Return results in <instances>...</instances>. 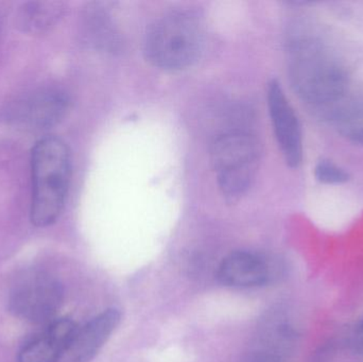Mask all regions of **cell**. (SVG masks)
<instances>
[{
  "label": "cell",
  "instance_id": "5",
  "mask_svg": "<svg viewBox=\"0 0 363 362\" xmlns=\"http://www.w3.org/2000/svg\"><path fill=\"white\" fill-rule=\"evenodd\" d=\"M63 303V288L53 276L40 271L23 274L9 295V310L21 320L50 321Z\"/></svg>",
  "mask_w": 363,
  "mask_h": 362
},
{
  "label": "cell",
  "instance_id": "7",
  "mask_svg": "<svg viewBox=\"0 0 363 362\" xmlns=\"http://www.w3.org/2000/svg\"><path fill=\"white\" fill-rule=\"evenodd\" d=\"M67 108L68 98L63 91L40 89L17 102L12 119L27 129H48L62 120Z\"/></svg>",
  "mask_w": 363,
  "mask_h": 362
},
{
  "label": "cell",
  "instance_id": "2",
  "mask_svg": "<svg viewBox=\"0 0 363 362\" xmlns=\"http://www.w3.org/2000/svg\"><path fill=\"white\" fill-rule=\"evenodd\" d=\"M32 223L45 227L59 218L65 205L72 176L67 145L57 137L36 142L32 150Z\"/></svg>",
  "mask_w": 363,
  "mask_h": 362
},
{
  "label": "cell",
  "instance_id": "8",
  "mask_svg": "<svg viewBox=\"0 0 363 362\" xmlns=\"http://www.w3.org/2000/svg\"><path fill=\"white\" fill-rule=\"evenodd\" d=\"M121 322V314L108 310L77 329L57 362H89L108 341Z\"/></svg>",
  "mask_w": 363,
  "mask_h": 362
},
{
  "label": "cell",
  "instance_id": "3",
  "mask_svg": "<svg viewBox=\"0 0 363 362\" xmlns=\"http://www.w3.org/2000/svg\"><path fill=\"white\" fill-rule=\"evenodd\" d=\"M204 44L202 23L191 13L172 12L155 21L147 32L144 52L155 67L183 70L200 57Z\"/></svg>",
  "mask_w": 363,
  "mask_h": 362
},
{
  "label": "cell",
  "instance_id": "1",
  "mask_svg": "<svg viewBox=\"0 0 363 362\" xmlns=\"http://www.w3.org/2000/svg\"><path fill=\"white\" fill-rule=\"evenodd\" d=\"M288 74L296 95L324 113L349 94V76L330 47L319 38L302 34L289 43Z\"/></svg>",
  "mask_w": 363,
  "mask_h": 362
},
{
  "label": "cell",
  "instance_id": "14",
  "mask_svg": "<svg viewBox=\"0 0 363 362\" xmlns=\"http://www.w3.org/2000/svg\"><path fill=\"white\" fill-rule=\"evenodd\" d=\"M359 333L363 336V319L362 322L359 323Z\"/></svg>",
  "mask_w": 363,
  "mask_h": 362
},
{
  "label": "cell",
  "instance_id": "11",
  "mask_svg": "<svg viewBox=\"0 0 363 362\" xmlns=\"http://www.w3.org/2000/svg\"><path fill=\"white\" fill-rule=\"evenodd\" d=\"M323 115L342 137L363 145V97L347 94Z\"/></svg>",
  "mask_w": 363,
  "mask_h": 362
},
{
  "label": "cell",
  "instance_id": "13",
  "mask_svg": "<svg viewBox=\"0 0 363 362\" xmlns=\"http://www.w3.org/2000/svg\"><path fill=\"white\" fill-rule=\"evenodd\" d=\"M315 176L320 183L328 185L343 184L350 180L349 172L330 159L318 162L315 167Z\"/></svg>",
  "mask_w": 363,
  "mask_h": 362
},
{
  "label": "cell",
  "instance_id": "4",
  "mask_svg": "<svg viewBox=\"0 0 363 362\" xmlns=\"http://www.w3.org/2000/svg\"><path fill=\"white\" fill-rule=\"evenodd\" d=\"M211 165L222 195L240 199L251 187L260 161L259 142L242 131L222 134L211 148Z\"/></svg>",
  "mask_w": 363,
  "mask_h": 362
},
{
  "label": "cell",
  "instance_id": "10",
  "mask_svg": "<svg viewBox=\"0 0 363 362\" xmlns=\"http://www.w3.org/2000/svg\"><path fill=\"white\" fill-rule=\"evenodd\" d=\"M222 284L234 288H252L267 284L272 278L270 264L253 253H230L218 268Z\"/></svg>",
  "mask_w": 363,
  "mask_h": 362
},
{
  "label": "cell",
  "instance_id": "9",
  "mask_svg": "<svg viewBox=\"0 0 363 362\" xmlns=\"http://www.w3.org/2000/svg\"><path fill=\"white\" fill-rule=\"evenodd\" d=\"M78 325L70 319L51 321L21 349L18 362H57L67 348Z\"/></svg>",
  "mask_w": 363,
  "mask_h": 362
},
{
  "label": "cell",
  "instance_id": "12",
  "mask_svg": "<svg viewBox=\"0 0 363 362\" xmlns=\"http://www.w3.org/2000/svg\"><path fill=\"white\" fill-rule=\"evenodd\" d=\"M60 11L59 2H28L21 10V25L27 31H44L55 23Z\"/></svg>",
  "mask_w": 363,
  "mask_h": 362
},
{
  "label": "cell",
  "instance_id": "6",
  "mask_svg": "<svg viewBox=\"0 0 363 362\" xmlns=\"http://www.w3.org/2000/svg\"><path fill=\"white\" fill-rule=\"evenodd\" d=\"M267 101L273 131L284 159L289 167H298L303 161L302 128L279 81L269 83Z\"/></svg>",
  "mask_w": 363,
  "mask_h": 362
}]
</instances>
